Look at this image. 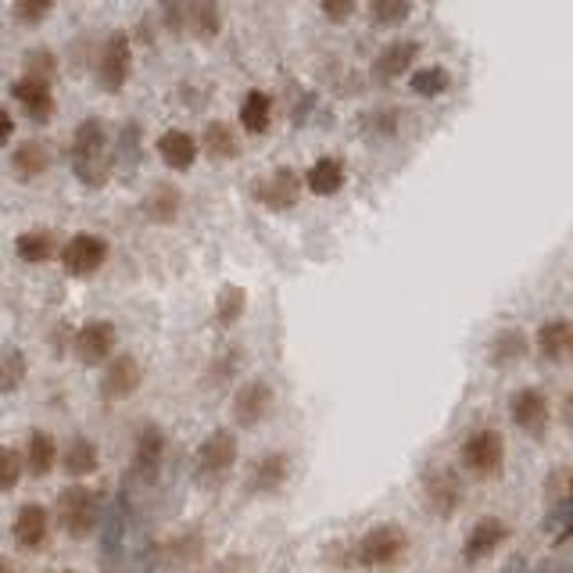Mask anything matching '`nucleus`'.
<instances>
[{
  "label": "nucleus",
  "mask_w": 573,
  "mask_h": 573,
  "mask_svg": "<svg viewBox=\"0 0 573 573\" xmlns=\"http://www.w3.org/2000/svg\"><path fill=\"white\" fill-rule=\"evenodd\" d=\"M112 351H115V326L104 323V319L86 323L76 334V355L83 366H101V362L112 359Z\"/></svg>",
  "instance_id": "8"
},
{
  "label": "nucleus",
  "mask_w": 573,
  "mask_h": 573,
  "mask_svg": "<svg viewBox=\"0 0 573 573\" xmlns=\"http://www.w3.org/2000/svg\"><path fill=\"white\" fill-rule=\"evenodd\" d=\"M215 312H219V323H237L240 319V312H244V291H240V287H226L223 294H219V308H215Z\"/></svg>",
  "instance_id": "34"
},
{
  "label": "nucleus",
  "mask_w": 573,
  "mask_h": 573,
  "mask_svg": "<svg viewBox=\"0 0 573 573\" xmlns=\"http://www.w3.org/2000/svg\"><path fill=\"white\" fill-rule=\"evenodd\" d=\"M197 151H201L197 140L190 137V133H183V129H165L162 137H158V154H162V162L176 172L190 169V165L197 162Z\"/></svg>",
  "instance_id": "14"
},
{
  "label": "nucleus",
  "mask_w": 573,
  "mask_h": 573,
  "mask_svg": "<svg viewBox=\"0 0 573 573\" xmlns=\"http://www.w3.org/2000/svg\"><path fill=\"white\" fill-rule=\"evenodd\" d=\"M22 473H26V466H22V452H15V448H0V491L18 488Z\"/></svg>",
  "instance_id": "33"
},
{
  "label": "nucleus",
  "mask_w": 573,
  "mask_h": 573,
  "mask_svg": "<svg viewBox=\"0 0 573 573\" xmlns=\"http://www.w3.org/2000/svg\"><path fill=\"white\" fill-rule=\"evenodd\" d=\"M54 573H69V570H54Z\"/></svg>",
  "instance_id": "44"
},
{
  "label": "nucleus",
  "mask_w": 573,
  "mask_h": 573,
  "mask_svg": "<svg viewBox=\"0 0 573 573\" xmlns=\"http://www.w3.org/2000/svg\"><path fill=\"white\" fill-rule=\"evenodd\" d=\"M323 4V15L330 22H348L351 11H355V0H319Z\"/></svg>",
  "instance_id": "40"
},
{
  "label": "nucleus",
  "mask_w": 573,
  "mask_h": 573,
  "mask_svg": "<svg viewBox=\"0 0 573 573\" xmlns=\"http://www.w3.org/2000/svg\"><path fill=\"white\" fill-rule=\"evenodd\" d=\"M269 122H273V101L262 90H251L244 97V104H240V126L248 129V133H266Z\"/></svg>",
  "instance_id": "23"
},
{
  "label": "nucleus",
  "mask_w": 573,
  "mask_h": 573,
  "mask_svg": "<svg viewBox=\"0 0 573 573\" xmlns=\"http://www.w3.org/2000/svg\"><path fill=\"white\" fill-rule=\"evenodd\" d=\"M187 18L194 22L197 36H205V40L219 36V29H223V11H219V0H190Z\"/></svg>",
  "instance_id": "24"
},
{
  "label": "nucleus",
  "mask_w": 573,
  "mask_h": 573,
  "mask_svg": "<svg viewBox=\"0 0 573 573\" xmlns=\"http://www.w3.org/2000/svg\"><path fill=\"white\" fill-rule=\"evenodd\" d=\"M208 573H255V566H251V559L233 556V559H223V563H215Z\"/></svg>",
  "instance_id": "41"
},
{
  "label": "nucleus",
  "mask_w": 573,
  "mask_h": 573,
  "mask_svg": "<svg viewBox=\"0 0 573 573\" xmlns=\"http://www.w3.org/2000/svg\"><path fill=\"white\" fill-rule=\"evenodd\" d=\"M97 470V448L94 441H86V437H76L69 448H65V473L69 477H90Z\"/></svg>",
  "instance_id": "26"
},
{
  "label": "nucleus",
  "mask_w": 573,
  "mask_h": 573,
  "mask_svg": "<svg viewBox=\"0 0 573 573\" xmlns=\"http://www.w3.org/2000/svg\"><path fill=\"white\" fill-rule=\"evenodd\" d=\"M26 69H29V76L33 79H40V83H47V79L54 76V58L47 51H33L26 58Z\"/></svg>",
  "instance_id": "37"
},
{
  "label": "nucleus",
  "mask_w": 573,
  "mask_h": 573,
  "mask_svg": "<svg viewBox=\"0 0 573 573\" xmlns=\"http://www.w3.org/2000/svg\"><path fill=\"white\" fill-rule=\"evenodd\" d=\"M205 151L212 154V158H237V151H240V144H237V137L230 133V126L226 122H212V126L205 129Z\"/></svg>",
  "instance_id": "29"
},
{
  "label": "nucleus",
  "mask_w": 573,
  "mask_h": 573,
  "mask_svg": "<svg viewBox=\"0 0 573 573\" xmlns=\"http://www.w3.org/2000/svg\"><path fill=\"white\" fill-rule=\"evenodd\" d=\"M0 573H22V570H18V566L11 563V559H0Z\"/></svg>",
  "instance_id": "43"
},
{
  "label": "nucleus",
  "mask_w": 573,
  "mask_h": 573,
  "mask_svg": "<svg viewBox=\"0 0 573 573\" xmlns=\"http://www.w3.org/2000/svg\"><path fill=\"white\" fill-rule=\"evenodd\" d=\"M11 94H15V101L26 108L29 119H47V115L54 112V97H51V86L40 83V79L26 76V79H18L15 86H11Z\"/></svg>",
  "instance_id": "15"
},
{
  "label": "nucleus",
  "mask_w": 573,
  "mask_h": 573,
  "mask_svg": "<svg viewBox=\"0 0 573 573\" xmlns=\"http://www.w3.org/2000/svg\"><path fill=\"white\" fill-rule=\"evenodd\" d=\"M47 162H51V158H47V147L43 144H22L15 151V162L11 165H15V172L22 180H36V176L47 169Z\"/></svg>",
  "instance_id": "28"
},
{
  "label": "nucleus",
  "mask_w": 573,
  "mask_h": 573,
  "mask_svg": "<svg viewBox=\"0 0 573 573\" xmlns=\"http://www.w3.org/2000/svg\"><path fill=\"white\" fill-rule=\"evenodd\" d=\"M176 205H180V197L172 194V190H158L151 201V215L154 219H162V223H169L172 215H176Z\"/></svg>",
  "instance_id": "38"
},
{
  "label": "nucleus",
  "mask_w": 573,
  "mask_h": 573,
  "mask_svg": "<svg viewBox=\"0 0 573 573\" xmlns=\"http://www.w3.org/2000/svg\"><path fill=\"white\" fill-rule=\"evenodd\" d=\"M462 502V484L452 470L430 473L427 477V505L437 516H452Z\"/></svg>",
  "instance_id": "13"
},
{
  "label": "nucleus",
  "mask_w": 573,
  "mask_h": 573,
  "mask_svg": "<svg viewBox=\"0 0 573 573\" xmlns=\"http://www.w3.org/2000/svg\"><path fill=\"white\" fill-rule=\"evenodd\" d=\"M54 462H58V445H54V437L43 434V430L29 434V445H26V452H22V466H26L33 477H47V473L54 470Z\"/></svg>",
  "instance_id": "19"
},
{
  "label": "nucleus",
  "mask_w": 573,
  "mask_h": 573,
  "mask_svg": "<svg viewBox=\"0 0 573 573\" xmlns=\"http://www.w3.org/2000/svg\"><path fill=\"white\" fill-rule=\"evenodd\" d=\"M11 133H15V122H11L8 108H0V144H8Z\"/></svg>",
  "instance_id": "42"
},
{
  "label": "nucleus",
  "mask_w": 573,
  "mask_h": 573,
  "mask_svg": "<svg viewBox=\"0 0 573 573\" xmlns=\"http://www.w3.org/2000/svg\"><path fill=\"white\" fill-rule=\"evenodd\" d=\"M273 409V387L266 380H248L233 394V416H237L240 427H255L262 423Z\"/></svg>",
  "instance_id": "7"
},
{
  "label": "nucleus",
  "mask_w": 573,
  "mask_h": 573,
  "mask_svg": "<svg viewBox=\"0 0 573 573\" xmlns=\"http://www.w3.org/2000/svg\"><path fill=\"white\" fill-rule=\"evenodd\" d=\"M509 412H513L516 427L527 430V434H541V430L548 427V416H552L548 398L538 391V387H523L513 402H509Z\"/></svg>",
  "instance_id": "11"
},
{
  "label": "nucleus",
  "mask_w": 573,
  "mask_h": 573,
  "mask_svg": "<svg viewBox=\"0 0 573 573\" xmlns=\"http://www.w3.org/2000/svg\"><path fill=\"white\" fill-rule=\"evenodd\" d=\"M15 251L22 262H47L54 255V237L47 230H33V233H22L15 240Z\"/></svg>",
  "instance_id": "27"
},
{
  "label": "nucleus",
  "mask_w": 573,
  "mask_h": 573,
  "mask_svg": "<svg viewBox=\"0 0 573 573\" xmlns=\"http://www.w3.org/2000/svg\"><path fill=\"white\" fill-rule=\"evenodd\" d=\"M58 520L72 538H86L97 520V495L90 488H69L58 498Z\"/></svg>",
  "instance_id": "4"
},
{
  "label": "nucleus",
  "mask_w": 573,
  "mask_h": 573,
  "mask_svg": "<svg viewBox=\"0 0 573 573\" xmlns=\"http://www.w3.org/2000/svg\"><path fill=\"white\" fill-rule=\"evenodd\" d=\"M505 534H509V527H505L502 520H495V516L480 520L477 527L470 531V538H466V559H470V563H477V559H488L491 552H495V548L505 541Z\"/></svg>",
  "instance_id": "16"
},
{
  "label": "nucleus",
  "mask_w": 573,
  "mask_h": 573,
  "mask_svg": "<svg viewBox=\"0 0 573 573\" xmlns=\"http://www.w3.org/2000/svg\"><path fill=\"white\" fill-rule=\"evenodd\" d=\"M409 552V534L398 523H380L366 538L359 541V563L362 566H394L402 563V556Z\"/></svg>",
  "instance_id": "2"
},
{
  "label": "nucleus",
  "mask_w": 573,
  "mask_h": 573,
  "mask_svg": "<svg viewBox=\"0 0 573 573\" xmlns=\"http://www.w3.org/2000/svg\"><path fill=\"white\" fill-rule=\"evenodd\" d=\"M15 541H18V548H40L43 541H47V534H51V516H47V509L43 505H36V502H29V505H22L18 509V516H15Z\"/></svg>",
  "instance_id": "12"
},
{
  "label": "nucleus",
  "mask_w": 573,
  "mask_h": 573,
  "mask_svg": "<svg viewBox=\"0 0 573 573\" xmlns=\"http://www.w3.org/2000/svg\"><path fill=\"white\" fill-rule=\"evenodd\" d=\"M305 183H308V190L319 197L337 194V190L344 187V165L337 162V158H319V162L305 172Z\"/></svg>",
  "instance_id": "21"
},
{
  "label": "nucleus",
  "mask_w": 573,
  "mask_h": 573,
  "mask_svg": "<svg viewBox=\"0 0 573 573\" xmlns=\"http://www.w3.org/2000/svg\"><path fill=\"white\" fill-rule=\"evenodd\" d=\"M409 8L412 0H373L369 4V18L377 22V26H398L409 18Z\"/></svg>",
  "instance_id": "31"
},
{
  "label": "nucleus",
  "mask_w": 573,
  "mask_h": 573,
  "mask_svg": "<svg viewBox=\"0 0 573 573\" xmlns=\"http://www.w3.org/2000/svg\"><path fill=\"white\" fill-rule=\"evenodd\" d=\"M129 65H133V54H129V36L126 33H115L112 40L104 43L101 61H97V76H101L104 90H119L129 76Z\"/></svg>",
  "instance_id": "9"
},
{
  "label": "nucleus",
  "mask_w": 573,
  "mask_h": 573,
  "mask_svg": "<svg viewBox=\"0 0 573 573\" xmlns=\"http://www.w3.org/2000/svg\"><path fill=\"white\" fill-rule=\"evenodd\" d=\"M140 380H144L140 362L133 359V355H119V359L108 362V369H104L101 394L108 398V402H122V398H129V394H137Z\"/></svg>",
  "instance_id": "10"
},
{
  "label": "nucleus",
  "mask_w": 573,
  "mask_h": 573,
  "mask_svg": "<svg viewBox=\"0 0 573 573\" xmlns=\"http://www.w3.org/2000/svg\"><path fill=\"white\" fill-rule=\"evenodd\" d=\"M502 459H505V441L498 430H477V434L466 441L462 448V466L477 477H491V473L502 470Z\"/></svg>",
  "instance_id": "5"
},
{
  "label": "nucleus",
  "mask_w": 573,
  "mask_h": 573,
  "mask_svg": "<svg viewBox=\"0 0 573 573\" xmlns=\"http://www.w3.org/2000/svg\"><path fill=\"white\" fill-rule=\"evenodd\" d=\"M72 165H76V176L83 183H104L108 169H112V151H108V137H104L101 119H86L76 129V140H72Z\"/></svg>",
  "instance_id": "1"
},
{
  "label": "nucleus",
  "mask_w": 573,
  "mask_h": 573,
  "mask_svg": "<svg viewBox=\"0 0 573 573\" xmlns=\"http://www.w3.org/2000/svg\"><path fill=\"white\" fill-rule=\"evenodd\" d=\"M412 58H416V43H391L384 54L377 58V79H394V76H402L405 69L412 65Z\"/></svg>",
  "instance_id": "25"
},
{
  "label": "nucleus",
  "mask_w": 573,
  "mask_h": 573,
  "mask_svg": "<svg viewBox=\"0 0 573 573\" xmlns=\"http://www.w3.org/2000/svg\"><path fill=\"white\" fill-rule=\"evenodd\" d=\"M570 341H573V334H570V323H566V319H552V323H545L538 330V348L548 362H563L566 355H570Z\"/></svg>",
  "instance_id": "22"
},
{
  "label": "nucleus",
  "mask_w": 573,
  "mask_h": 573,
  "mask_svg": "<svg viewBox=\"0 0 573 573\" xmlns=\"http://www.w3.org/2000/svg\"><path fill=\"white\" fill-rule=\"evenodd\" d=\"M287 473H291V462H287V455L273 452L266 455V459H258L255 466H251L248 473V491H258V495H266V491H276L287 480Z\"/></svg>",
  "instance_id": "17"
},
{
  "label": "nucleus",
  "mask_w": 573,
  "mask_h": 573,
  "mask_svg": "<svg viewBox=\"0 0 573 573\" xmlns=\"http://www.w3.org/2000/svg\"><path fill=\"white\" fill-rule=\"evenodd\" d=\"M523 337H520V330H505L502 337H498V351H495V359L498 362H509V359H520L523 355Z\"/></svg>",
  "instance_id": "36"
},
{
  "label": "nucleus",
  "mask_w": 573,
  "mask_h": 573,
  "mask_svg": "<svg viewBox=\"0 0 573 573\" xmlns=\"http://www.w3.org/2000/svg\"><path fill=\"white\" fill-rule=\"evenodd\" d=\"M108 262V244H104L97 233H76V237L65 244V251H61V266H65V273L69 276H94L97 269Z\"/></svg>",
  "instance_id": "3"
},
{
  "label": "nucleus",
  "mask_w": 573,
  "mask_h": 573,
  "mask_svg": "<svg viewBox=\"0 0 573 573\" xmlns=\"http://www.w3.org/2000/svg\"><path fill=\"white\" fill-rule=\"evenodd\" d=\"M237 462V437L230 430H215L197 448V473L201 477H219Z\"/></svg>",
  "instance_id": "6"
},
{
  "label": "nucleus",
  "mask_w": 573,
  "mask_h": 573,
  "mask_svg": "<svg viewBox=\"0 0 573 573\" xmlns=\"http://www.w3.org/2000/svg\"><path fill=\"white\" fill-rule=\"evenodd\" d=\"M26 380V359L22 351H4L0 355V394H11Z\"/></svg>",
  "instance_id": "30"
},
{
  "label": "nucleus",
  "mask_w": 573,
  "mask_h": 573,
  "mask_svg": "<svg viewBox=\"0 0 573 573\" xmlns=\"http://www.w3.org/2000/svg\"><path fill=\"white\" fill-rule=\"evenodd\" d=\"M258 197L266 201L273 212H283V208H291L298 205V197H301V180L294 176L291 169H280L276 176H269V183L262 190H258Z\"/></svg>",
  "instance_id": "18"
},
{
  "label": "nucleus",
  "mask_w": 573,
  "mask_h": 573,
  "mask_svg": "<svg viewBox=\"0 0 573 573\" xmlns=\"http://www.w3.org/2000/svg\"><path fill=\"white\" fill-rule=\"evenodd\" d=\"M448 72L441 69V65H430V69H420L416 76H412V90L420 97H437V94H445L448 90Z\"/></svg>",
  "instance_id": "32"
},
{
  "label": "nucleus",
  "mask_w": 573,
  "mask_h": 573,
  "mask_svg": "<svg viewBox=\"0 0 573 573\" xmlns=\"http://www.w3.org/2000/svg\"><path fill=\"white\" fill-rule=\"evenodd\" d=\"M162 455H165V437L158 427H147L140 430L137 437V473L140 480H154L158 466H162Z\"/></svg>",
  "instance_id": "20"
},
{
  "label": "nucleus",
  "mask_w": 573,
  "mask_h": 573,
  "mask_svg": "<svg viewBox=\"0 0 573 573\" xmlns=\"http://www.w3.org/2000/svg\"><path fill=\"white\" fill-rule=\"evenodd\" d=\"M162 11H165V26L180 33L187 26V0H162Z\"/></svg>",
  "instance_id": "39"
},
{
  "label": "nucleus",
  "mask_w": 573,
  "mask_h": 573,
  "mask_svg": "<svg viewBox=\"0 0 573 573\" xmlns=\"http://www.w3.org/2000/svg\"><path fill=\"white\" fill-rule=\"evenodd\" d=\"M58 0H15V18L18 22H40L51 15V8Z\"/></svg>",
  "instance_id": "35"
}]
</instances>
